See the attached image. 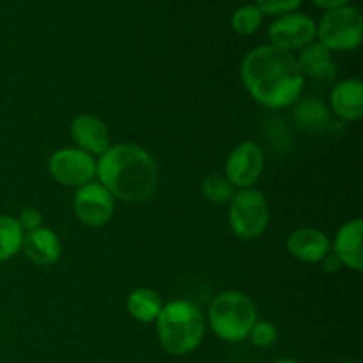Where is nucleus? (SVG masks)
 I'll use <instances>...</instances> for the list:
<instances>
[{
  "mask_svg": "<svg viewBox=\"0 0 363 363\" xmlns=\"http://www.w3.org/2000/svg\"><path fill=\"white\" fill-rule=\"evenodd\" d=\"M241 80L252 98L268 108L293 105L305 87L296 57L273 45L257 46L245 55Z\"/></svg>",
  "mask_w": 363,
  "mask_h": 363,
  "instance_id": "nucleus-1",
  "label": "nucleus"
},
{
  "mask_svg": "<svg viewBox=\"0 0 363 363\" xmlns=\"http://www.w3.org/2000/svg\"><path fill=\"white\" fill-rule=\"evenodd\" d=\"M96 176L112 197L135 204L155 194L160 174L155 158L144 147L117 144L99 156Z\"/></svg>",
  "mask_w": 363,
  "mask_h": 363,
  "instance_id": "nucleus-2",
  "label": "nucleus"
},
{
  "mask_svg": "<svg viewBox=\"0 0 363 363\" xmlns=\"http://www.w3.org/2000/svg\"><path fill=\"white\" fill-rule=\"evenodd\" d=\"M156 332L163 350L174 357H184L201 346L206 332V321L195 303L188 300H174L163 305Z\"/></svg>",
  "mask_w": 363,
  "mask_h": 363,
  "instance_id": "nucleus-3",
  "label": "nucleus"
},
{
  "mask_svg": "<svg viewBox=\"0 0 363 363\" xmlns=\"http://www.w3.org/2000/svg\"><path fill=\"white\" fill-rule=\"evenodd\" d=\"M209 326L216 337L227 342L248 339L252 326L257 321V311L250 296L240 291H225L209 305Z\"/></svg>",
  "mask_w": 363,
  "mask_h": 363,
  "instance_id": "nucleus-4",
  "label": "nucleus"
},
{
  "mask_svg": "<svg viewBox=\"0 0 363 363\" xmlns=\"http://www.w3.org/2000/svg\"><path fill=\"white\" fill-rule=\"evenodd\" d=\"M230 230L240 240H255L269 223V206L264 195L255 188L236 191L229 202Z\"/></svg>",
  "mask_w": 363,
  "mask_h": 363,
  "instance_id": "nucleus-5",
  "label": "nucleus"
},
{
  "mask_svg": "<svg viewBox=\"0 0 363 363\" xmlns=\"http://www.w3.org/2000/svg\"><path fill=\"white\" fill-rule=\"evenodd\" d=\"M315 38L330 52H350L362 43L363 18L354 7L328 11L315 25Z\"/></svg>",
  "mask_w": 363,
  "mask_h": 363,
  "instance_id": "nucleus-6",
  "label": "nucleus"
},
{
  "mask_svg": "<svg viewBox=\"0 0 363 363\" xmlns=\"http://www.w3.org/2000/svg\"><path fill=\"white\" fill-rule=\"evenodd\" d=\"M50 176L59 184L67 188H80L94 181V156L87 155L78 147L59 149L48 160Z\"/></svg>",
  "mask_w": 363,
  "mask_h": 363,
  "instance_id": "nucleus-7",
  "label": "nucleus"
},
{
  "mask_svg": "<svg viewBox=\"0 0 363 363\" xmlns=\"http://www.w3.org/2000/svg\"><path fill=\"white\" fill-rule=\"evenodd\" d=\"M264 170V155L255 142L245 140L233 149L225 163V177L234 188H252Z\"/></svg>",
  "mask_w": 363,
  "mask_h": 363,
  "instance_id": "nucleus-8",
  "label": "nucleus"
},
{
  "mask_svg": "<svg viewBox=\"0 0 363 363\" xmlns=\"http://www.w3.org/2000/svg\"><path fill=\"white\" fill-rule=\"evenodd\" d=\"M77 218L89 227H103L113 215V197L101 183L84 184L77 188L73 199Z\"/></svg>",
  "mask_w": 363,
  "mask_h": 363,
  "instance_id": "nucleus-9",
  "label": "nucleus"
},
{
  "mask_svg": "<svg viewBox=\"0 0 363 363\" xmlns=\"http://www.w3.org/2000/svg\"><path fill=\"white\" fill-rule=\"evenodd\" d=\"M273 46L293 53L303 50L315 39V23L311 16L301 13H289L279 16L268 30Z\"/></svg>",
  "mask_w": 363,
  "mask_h": 363,
  "instance_id": "nucleus-10",
  "label": "nucleus"
},
{
  "mask_svg": "<svg viewBox=\"0 0 363 363\" xmlns=\"http://www.w3.org/2000/svg\"><path fill=\"white\" fill-rule=\"evenodd\" d=\"M286 247L287 252L298 261L315 264V262H321L325 255L332 250V241L323 230L315 227H300L289 234Z\"/></svg>",
  "mask_w": 363,
  "mask_h": 363,
  "instance_id": "nucleus-11",
  "label": "nucleus"
},
{
  "mask_svg": "<svg viewBox=\"0 0 363 363\" xmlns=\"http://www.w3.org/2000/svg\"><path fill=\"white\" fill-rule=\"evenodd\" d=\"M71 137L78 149L87 155L101 156L110 147V133L106 124L91 113L77 116L71 123Z\"/></svg>",
  "mask_w": 363,
  "mask_h": 363,
  "instance_id": "nucleus-12",
  "label": "nucleus"
},
{
  "mask_svg": "<svg viewBox=\"0 0 363 363\" xmlns=\"http://www.w3.org/2000/svg\"><path fill=\"white\" fill-rule=\"evenodd\" d=\"M296 60L305 78H311L318 84H330L335 80L337 64L333 62L332 52L319 41L311 43L300 50Z\"/></svg>",
  "mask_w": 363,
  "mask_h": 363,
  "instance_id": "nucleus-13",
  "label": "nucleus"
},
{
  "mask_svg": "<svg viewBox=\"0 0 363 363\" xmlns=\"http://www.w3.org/2000/svg\"><path fill=\"white\" fill-rule=\"evenodd\" d=\"M21 250H23L25 257L34 264L52 266L59 261L60 254H62V245H60L59 236L53 230L39 227V229L25 234Z\"/></svg>",
  "mask_w": 363,
  "mask_h": 363,
  "instance_id": "nucleus-14",
  "label": "nucleus"
},
{
  "mask_svg": "<svg viewBox=\"0 0 363 363\" xmlns=\"http://www.w3.org/2000/svg\"><path fill=\"white\" fill-rule=\"evenodd\" d=\"M332 112L344 121H360L363 116V84L358 78L337 82L330 94Z\"/></svg>",
  "mask_w": 363,
  "mask_h": 363,
  "instance_id": "nucleus-15",
  "label": "nucleus"
},
{
  "mask_svg": "<svg viewBox=\"0 0 363 363\" xmlns=\"http://www.w3.org/2000/svg\"><path fill=\"white\" fill-rule=\"evenodd\" d=\"M363 222L360 218H354L346 222L337 233L335 241L332 245V250L339 255L344 268H350L353 272L363 269Z\"/></svg>",
  "mask_w": 363,
  "mask_h": 363,
  "instance_id": "nucleus-16",
  "label": "nucleus"
},
{
  "mask_svg": "<svg viewBox=\"0 0 363 363\" xmlns=\"http://www.w3.org/2000/svg\"><path fill=\"white\" fill-rule=\"evenodd\" d=\"M294 121L300 128L311 133H323L332 126V113L328 106L318 98H305L294 106Z\"/></svg>",
  "mask_w": 363,
  "mask_h": 363,
  "instance_id": "nucleus-17",
  "label": "nucleus"
},
{
  "mask_svg": "<svg viewBox=\"0 0 363 363\" xmlns=\"http://www.w3.org/2000/svg\"><path fill=\"white\" fill-rule=\"evenodd\" d=\"M126 308L133 319L140 323H152L158 319L160 312L163 308V301L156 291L147 287H138L131 291L128 296Z\"/></svg>",
  "mask_w": 363,
  "mask_h": 363,
  "instance_id": "nucleus-18",
  "label": "nucleus"
},
{
  "mask_svg": "<svg viewBox=\"0 0 363 363\" xmlns=\"http://www.w3.org/2000/svg\"><path fill=\"white\" fill-rule=\"evenodd\" d=\"M23 229L18 218L9 215H0V262L13 259L21 250Z\"/></svg>",
  "mask_w": 363,
  "mask_h": 363,
  "instance_id": "nucleus-19",
  "label": "nucleus"
},
{
  "mask_svg": "<svg viewBox=\"0 0 363 363\" xmlns=\"http://www.w3.org/2000/svg\"><path fill=\"white\" fill-rule=\"evenodd\" d=\"M262 16L264 14L259 11L255 4H247V6H241L240 9L234 11L233 18H230V27L240 35H250L259 30L262 23Z\"/></svg>",
  "mask_w": 363,
  "mask_h": 363,
  "instance_id": "nucleus-20",
  "label": "nucleus"
},
{
  "mask_svg": "<svg viewBox=\"0 0 363 363\" xmlns=\"http://www.w3.org/2000/svg\"><path fill=\"white\" fill-rule=\"evenodd\" d=\"M202 195L204 199H208L209 202H215V204H225V202H230L233 195L236 194L234 191L233 184L227 181L225 176L222 174H211V176L206 177L202 181Z\"/></svg>",
  "mask_w": 363,
  "mask_h": 363,
  "instance_id": "nucleus-21",
  "label": "nucleus"
},
{
  "mask_svg": "<svg viewBox=\"0 0 363 363\" xmlns=\"http://www.w3.org/2000/svg\"><path fill=\"white\" fill-rule=\"evenodd\" d=\"M248 339L257 347H269L277 340V328L269 321H255L252 326Z\"/></svg>",
  "mask_w": 363,
  "mask_h": 363,
  "instance_id": "nucleus-22",
  "label": "nucleus"
},
{
  "mask_svg": "<svg viewBox=\"0 0 363 363\" xmlns=\"http://www.w3.org/2000/svg\"><path fill=\"white\" fill-rule=\"evenodd\" d=\"M301 2L303 0H255V6L262 14L282 16V14L294 13L301 6Z\"/></svg>",
  "mask_w": 363,
  "mask_h": 363,
  "instance_id": "nucleus-23",
  "label": "nucleus"
},
{
  "mask_svg": "<svg viewBox=\"0 0 363 363\" xmlns=\"http://www.w3.org/2000/svg\"><path fill=\"white\" fill-rule=\"evenodd\" d=\"M18 222H20L23 233L25 230H27V233H30V230L39 229V227L43 225V215L39 209L27 208L20 213V218H18Z\"/></svg>",
  "mask_w": 363,
  "mask_h": 363,
  "instance_id": "nucleus-24",
  "label": "nucleus"
},
{
  "mask_svg": "<svg viewBox=\"0 0 363 363\" xmlns=\"http://www.w3.org/2000/svg\"><path fill=\"white\" fill-rule=\"evenodd\" d=\"M321 264H323V269H325L326 273H337L344 268L342 261H340L339 255H337L333 250H330L328 254L325 255V259L321 261Z\"/></svg>",
  "mask_w": 363,
  "mask_h": 363,
  "instance_id": "nucleus-25",
  "label": "nucleus"
},
{
  "mask_svg": "<svg viewBox=\"0 0 363 363\" xmlns=\"http://www.w3.org/2000/svg\"><path fill=\"white\" fill-rule=\"evenodd\" d=\"M351 0H314L315 6L323 7L326 11H333V9H340V7H346Z\"/></svg>",
  "mask_w": 363,
  "mask_h": 363,
  "instance_id": "nucleus-26",
  "label": "nucleus"
},
{
  "mask_svg": "<svg viewBox=\"0 0 363 363\" xmlns=\"http://www.w3.org/2000/svg\"><path fill=\"white\" fill-rule=\"evenodd\" d=\"M275 363H298V362H294V360H287V358H286V360H279V362H275Z\"/></svg>",
  "mask_w": 363,
  "mask_h": 363,
  "instance_id": "nucleus-27",
  "label": "nucleus"
},
{
  "mask_svg": "<svg viewBox=\"0 0 363 363\" xmlns=\"http://www.w3.org/2000/svg\"><path fill=\"white\" fill-rule=\"evenodd\" d=\"M340 363H354V362H350V360H347V362H340Z\"/></svg>",
  "mask_w": 363,
  "mask_h": 363,
  "instance_id": "nucleus-28",
  "label": "nucleus"
}]
</instances>
